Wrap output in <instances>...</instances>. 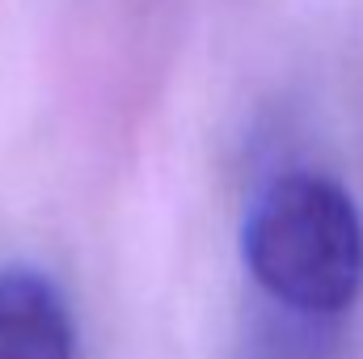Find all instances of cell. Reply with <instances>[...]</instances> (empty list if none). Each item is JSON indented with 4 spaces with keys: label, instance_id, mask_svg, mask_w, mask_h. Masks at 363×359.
<instances>
[{
    "label": "cell",
    "instance_id": "cell-1",
    "mask_svg": "<svg viewBox=\"0 0 363 359\" xmlns=\"http://www.w3.org/2000/svg\"><path fill=\"white\" fill-rule=\"evenodd\" d=\"M245 267L279 304L347 313L363 292V220L338 182L291 170L258 194L245 220Z\"/></svg>",
    "mask_w": 363,
    "mask_h": 359
},
{
    "label": "cell",
    "instance_id": "cell-2",
    "mask_svg": "<svg viewBox=\"0 0 363 359\" xmlns=\"http://www.w3.org/2000/svg\"><path fill=\"white\" fill-rule=\"evenodd\" d=\"M0 359H77L68 300L43 270H0Z\"/></svg>",
    "mask_w": 363,
    "mask_h": 359
}]
</instances>
